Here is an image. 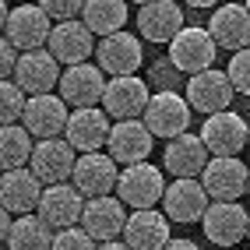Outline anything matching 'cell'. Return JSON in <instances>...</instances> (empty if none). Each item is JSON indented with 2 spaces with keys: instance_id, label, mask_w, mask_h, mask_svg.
Instances as JSON below:
<instances>
[{
  "instance_id": "obj_36",
  "label": "cell",
  "mask_w": 250,
  "mask_h": 250,
  "mask_svg": "<svg viewBox=\"0 0 250 250\" xmlns=\"http://www.w3.org/2000/svg\"><path fill=\"white\" fill-rule=\"evenodd\" d=\"M99 250H134V247H130V243L120 236V240H106V243H99Z\"/></svg>"
},
{
  "instance_id": "obj_9",
  "label": "cell",
  "mask_w": 250,
  "mask_h": 250,
  "mask_svg": "<svg viewBox=\"0 0 250 250\" xmlns=\"http://www.w3.org/2000/svg\"><path fill=\"white\" fill-rule=\"evenodd\" d=\"M148 103H152V88L148 81H141L138 74H120L106 81V95H103V109L113 120H134L145 116Z\"/></svg>"
},
{
  "instance_id": "obj_29",
  "label": "cell",
  "mask_w": 250,
  "mask_h": 250,
  "mask_svg": "<svg viewBox=\"0 0 250 250\" xmlns=\"http://www.w3.org/2000/svg\"><path fill=\"white\" fill-rule=\"evenodd\" d=\"M36 134L25 127V124H4L0 130V162L4 169H18V166L32 162V152H36Z\"/></svg>"
},
{
  "instance_id": "obj_14",
  "label": "cell",
  "mask_w": 250,
  "mask_h": 250,
  "mask_svg": "<svg viewBox=\"0 0 250 250\" xmlns=\"http://www.w3.org/2000/svg\"><path fill=\"white\" fill-rule=\"evenodd\" d=\"M67 120H71V109H67V103H63L60 92H57V95H53V92L28 95V106H25L21 124H25L39 141H42V138H63Z\"/></svg>"
},
{
  "instance_id": "obj_34",
  "label": "cell",
  "mask_w": 250,
  "mask_h": 250,
  "mask_svg": "<svg viewBox=\"0 0 250 250\" xmlns=\"http://www.w3.org/2000/svg\"><path fill=\"white\" fill-rule=\"evenodd\" d=\"M14 67H18V46L4 36L0 39V78H14Z\"/></svg>"
},
{
  "instance_id": "obj_41",
  "label": "cell",
  "mask_w": 250,
  "mask_h": 250,
  "mask_svg": "<svg viewBox=\"0 0 250 250\" xmlns=\"http://www.w3.org/2000/svg\"><path fill=\"white\" fill-rule=\"evenodd\" d=\"M247 240H250V222H247Z\"/></svg>"
},
{
  "instance_id": "obj_44",
  "label": "cell",
  "mask_w": 250,
  "mask_h": 250,
  "mask_svg": "<svg viewBox=\"0 0 250 250\" xmlns=\"http://www.w3.org/2000/svg\"><path fill=\"white\" fill-rule=\"evenodd\" d=\"M4 250H11V247H4Z\"/></svg>"
},
{
  "instance_id": "obj_10",
  "label": "cell",
  "mask_w": 250,
  "mask_h": 250,
  "mask_svg": "<svg viewBox=\"0 0 250 250\" xmlns=\"http://www.w3.org/2000/svg\"><path fill=\"white\" fill-rule=\"evenodd\" d=\"M103 74H106V71L99 67V63H67V71L60 74L57 92L63 95V103H67L71 109L103 106V95H106Z\"/></svg>"
},
{
  "instance_id": "obj_25",
  "label": "cell",
  "mask_w": 250,
  "mask_h": 250,
  "mask_svg": "<svg viewBox=\"0 0 250 250\" xmlns=\"http://www.w3.org/2000/svg\"><path fill=\"white\" fill-rule=\"evenodd\" d=\"M49 49L60 63H85L95 53V32L85 25V18H67L53 25Z\"/></svg>"
},
{
  "instance_id": "obj_39",
  "label": "cell",
  "mask_w": 250,
  "mask_h": 250,
  "mask_svg": "<svg viewBox=\"0 0 250 250\" xmlns=\"http://www.w3.org/2000/svg\"><path fill=\"white\" fill-rule=\"evenodd\" d=\"M130 4H148V0H130Z\"/></svg>"
},
{
  "instance_id": "obj_22",
  "label": "cell",
  "mask_w": 250,
  "mask_h": 250,
  "mask_svg": "<svg viewBox=\"0 0 250 250\" xmlns=\"http://www.w3.org/2000/svg\"><path fill=\"white\" fill-rule=\"evenodd\" d=\"M109 152H81L78 166H74V187L85 197H99V194H113L116 183H120V169Z\"/></svg>"
},
{
  "instance_id": "obj_33",
  "label": "cell",
  "mask_w": 250,
  "mask_h": 250,
  "mask_svg": "<svg viewBox=\"0 0 250 250\" xmlns=\"http://www.w3.org/2000/svg\"><path fill=\"white\" fill-rule=\"evenodd\" d=\"M46 7V14L53 21H67V18H81V11H85V0H39Z\"/></svg>"
},
{
  "instance_id": "obj_7",
  "label": "cell",
  "mask_w": 250,
  "mask_h": 250,
  "mask_svg": "<svg viewBox=\"0 0 250 250\" xmlns=\"http://www.w3.org/2000/svg\"><path fill=\"white\" fill-rule=\"evenodd\" d=\"M78 148L67 141V138H42L36 145V152H32V169L36 176L46 183V187H53V183H67L74 180V166H78Z\"/></svg>"
},
{
  "instance_id": "obj_4",
  "label": "cell",
  "mask_w": 250,
  "mask_h": 250,
  "mask_svg": "<svg viewBox=\"0 0 250 250\" xmlns=\"http://www.w3.org/2000/svg\"><path fill=\"white\" fill-rule=\"evenodd\" d=\"M190 109H194L190 99L180 92H152V103H148L141 120L148 124V130L155 138L169 141V138L183 134V130H190Z\"/></svg>"
},
{
  "instance_id": "obj_11",
  "label": "cell",
  "mask_w": 250,
  "mask_h": 250,
  "mask_svg": "<svg viewBox=\"0 0 250 250\" xmlns=\"http://www.w3.org/2000/svg\"><path fill=\"white\" fill-rule=\"evenodd\" d=\"M201 138L211 155H240L243 148H250V124L240 113L222 109V113H211L201 124Z\"/></svg>"
},
{
  "instance_id": "obj_38",
  "label": "cell",
  "mask_w": 250,
  "mask_h": 250,
  "mask_svg": "<svg viewBox=\"0 0 250 250\" xmlns=\"http://www.w3.org/2000/svg\"><path fill=\"white\" fill-rule=\"evenodd\" d=\"M7 4H25V0H7Z\"/></svg>"
},
{
  "instance_id": "obj_40",
  "label": "cell",
  "mask_w": 250,
  "mask_h": 250,
  "mask_svg": "<svg viewBox=\"0 0 250 250\" xmlns=\"http://www.w3.org/2000/svg\"><path fill=\"white\" fill-rule=\"evenodd\" d=\"M219 250H236V247H219Z\"/></svg>"
},
{
  "instance_id": "obj_23",
  "label": "cell",
  "mask_w": 250,
  "mask_h": 250,
  "mask_svg": "<svg viewBox=\"0 0 250 250\" xmlns=\"http://www.w3.org/2000/svg\"><path fill=\"white\" fill-rule=\"evenodd\" d=\"M81 226H85L99 243H106V240H120V236H124V229H127V205L120 201V197H113V194L88 197Z\"/></svg>"
},
{
  "instance_id": "obj_42",
  "label": "cell",
  "mask_w": 250,
  "mask_h": 250,
  "mask_svg": "<svg viewBox=\"0 0 250 250\" xmlns=\"http://www.w3.org/2000/svg\"><path fill=\"white\" fill-rule=\"evenodd\" d=\"M243 4H247V11H250V0H243Z\"/></svg>"
},
{
  "instance_id": "obj_37",
  "label": "cell",
  "mask_w": 250,
  "mask_h": 250,
  "mask_svg": "<svg viewBox=\"0 0 250 250\" xmlns=\"http://www.w3.org/2000/svg\"><path fill=\"white\" fill-rule=\"evenodd\" d=\"M215 4H222V0H187V7H215Z\"/></svg>"
},
{
  "instance_id": "obj_24",
  "label": "cell",
  "mask_w": 250,
  "mask_h": 250,
  "mask_svg": "<svg viewBox=\"0 0 250 250\" xmlns=\"http://www.w3.org/2000/svg\"><path fill=\"white\" fill-rule=\"evenodd\" d=\"M169 215L159 211V208H134L127 215V229H124V240L134 247V250H162L166 243L173 240L169 232Z\"/></svg>"
},
{
  "instance_id": "obj_15",
  "label": "cell",
  "mask_w": 250,
  "mask_h": 250,
  "mask_svg": "<svg viewBox=\"0 0 250 250\" xmlns=\"http://www.w3.org/2000/svg\"><path fill=\"white\" fill-rule=\"evenodd\" d=\"M60 60L53 57V49L42 46V49H25L18 57V67H14V81L28 92V95H42V92H53L60 85Z\"/></svg>"
},
{
  "instance_id": "obj_30",
  "label": "cell",
  "mask_w": 250,
  "mask_h": 250,
  "mask_svg": "<svg viewBox=\"0 0 250 250\" xmlns=\"http://www.w3.org/2000/svg\"><path fill=\"white\" fill-rule=\"evenodd\" d=\"M25 106H28V92L14 78H4L0 81V124H18L25 116Z\"/></svg>"
},
{
  "instance_id": "obj_5",
  "label": "cell",
  "mask_w": 250,
  "mask_h": 250,
  "mask_svg": "<svg viewBox=\"0 0 250 250\" xmlns=\"http://www.w3.org/2000/svg\"><path fill=\"white\" fill-rule=\"evenodd\" d=\"M208 205H211V194L205 190L201 176H176L162 194V211L173 222H183V226L201 222Z\"/></svg>"
},
{
  "instance_id": "obj_27",
  "label": "cell",
  "mask_w": 250,
  "mask_h": 250,
  "mask_svg": "<svg viewBox=\"0 0 250 250\" xmlns=\"http://www.w3.org/2000/svg\"><path fill=\"white\" fill-rule=\"evenodd\" d=\"M53 236H57V229L39 211H28V215L14 219L11 232L4 236V247H11V250H53Z\"/></svg>"
},
{
  "instance_id": "obj_13",
  "label": "cell",
  "mask_w": 250,
  "mask_h": 250,
  "mask_svg": "<svg viewBox=\"0 0 250 250\" xmlns=\"http://www.w3.org/2000/svg\"><path fill=\"white\" fill-rule=\"evenodd\" d=\"M152 145H155V134L148 130V124L141 120V116H134V120H116L113 124L106 152L120 166H134V162H148Z\"/></svg>"
},
{
  "instance_id": "obj_2",
  "label": "cell",
  "mask_w": 250,
  "mask_h": 250,
  "mask_svg": "<svg viewBox=\"0 0 250 250\" xmlns=\"http://www.w3.org/2000/svg\"><path fill=\"white\" fill-rule=\"evenodd\" d=\"M215 53H219L215 36L208 28H197V25H183L176 32V39L169 42V60L183 71V78L215 67Z\"/></svg>"
},
{
  "instance_id": "obj_1",
  "label": "cell",
  "mask_w": 250,
  "mask_h": 250,
  "mask_svg": "<svg viewBox=\"0 0 250 250\" xmlns=\"http://www.w3.org/2000/svg\"><path fill=\"white\" fill-rule=\"evenodd\" d=\"M166 187H169V183H166L159 166L134 162V166H124L120 183H116V197H120L130 211H134V208H159Z\"/></svg>"
},
{
  "instance_id": "obj_6",
  "label": "cell",
  "mask_w": 250,
  "mask_h": 250,
  "mask_svg": "<svg viewBox=\"0 0 250 250\" xmlns=\"http://www.w3.org/2000/svg\"><path fill=\"white\" fill-rule=\"evenodd\" d=\"M183 92H187L190 106H194L197 113H205V116L229 109L232 99L240 95L236 85L229 81V74H226V71H215V67H208V71H201V74H190L187 85H183Z\"/></svg>"
},
{
  "instance_id": "obj_35",
  "label": "cell",
  "mask_w": 250,
  "mask_h": 250,
  "mask_svg": "<svg viewBox=\"0 0 250 250\" xmlns=\"http://www.w3.org/2000/svg\"><path fill=\"white\" fill-rule=\"evenodd\" d=\"M162 250H201V247H197L194 240H180V236H173L169 243H166Z\"/></svg>"
},
{
  "instance_id": "obj_43",
  "label": "cell",
  "mask_w": 250,
  "mask_h": 250,
  "mask_svg": "<svg viewBox=\"0 0 250 250\" xmlns=\"http://www.w3.org/2000/svg\"><path fill=\"white\" fill-rule=\"evenodd\" d=\"M247 194H250V180H247Z\"/></svg>"
},
{
  "instance_id": "obj_21",
  "label": "cell",
  "mask_w": 250,
  "mask_h": 250,
  "mask_svg": "<svg viewBox=\"0 0 250 250\" xmlns=\"http://www.w3.org/2000/svg\"><path fill=\"white\" fill-rule=\"evenodd\" d=\"M46 183L36 176L32 166H18V169H4V180H0V201H4L7 211L14 215H28L39 211Z\"/></svg>"
},
{
  "instance_id": "obj_31",
  "label": "cell",
  "mask_w": 250,
  "mask_h": 250,
  "mask_svg": "<svg viewBox=\"0 0 250 250\" xmlns=\"http://www.w3.org/2000/svg\"><path fill=\"white\" fill-rule=\"evenodd\" d=\"M53 250H99V240L85 226H71V229H57Z\"/></svg>"
},
{
  "instance_id": "obj_3",
  "label": "cell",
  "mask_w": 250,
  "mask_h": 250,
  "mask_svg": "<svg viewBox=\"0 0 250 250\" xmlns=\"http://www.w3.org/2000/svg\"><path fill=\"white\" fill-rule=\"evenodd\" d=\"M4 36L25 53V49H42L49 46V36H53V18L46 14L42 4H18L11 7L7 21H4Z\"/></svg>"
},
{
  "instance_id": "obj_12",
  "label": "cell",
  "mask_w": 250,
  "mask_h": 250,
  "mask_svg": "<svg viewBox=\"0 0 250 250\" xmlns=\"http://www.w3.org/2000/svg\"><path fill=\"white\" fill-rule=\"evenodd\" d=\"M95 63L103 67L109 78L120 74H138L145 63V49H141V36H130V32H113L103 36V42L95 46Z\"/></svg>"
},
{
  "instance_id": "obj_8",
  "label": "cell",
  "mask_w": 250,
  "mask_h": 250,
  "mask_svg": "<svg viewBox=\"0 0 250 250\" xmlns=\"http://www.w3.org/2000/svg\"><path fill=\"white\" fill-rule=\"evenodd\" d=\"M250 169L240 162V155H211L201 169V183L211 194V201H240L247 194Z\"/></svg>"
},
{
  "instance_id": "obj_26",
  "label": "cell",
  "mask_w": 250,
  "mask_h": 250,
  "mask_svg": "<svg viewBox=\"0 0 250 250\" xmlns=\"http://www.w3.org/2000/svg\"><path fill=\"white\" fill-rule=\"evenodd\" d=\"M208 32L215 36L219 49H236L250 46V11L247 4H222V7H211V18H208Z\"/></svg>"
},
{
  "instance_id": "obj_18",
  "label": "cell",
  "mask_w": 250,
  "mask_h": 250,
  "mask_svg": "<svg viewBox=\"0 0 250 250\" xmlns=\"http://www.w3.org/2000/svg\"><path fill=\"white\" fill-rule=\"evenodd\" d=\"M211 152L201 134H190V130H183V134L169 138L162 148V169L169 176H201V169L208 166Z\"/></svg>"
},
{
  "instance_id": "obj_20",
  "label": "cell",
  "mask_w": 250,
  "mask_h": 250,
  "mask_svg": "<svg viewBox=\"0 0 250 250\" xmlns=\"http://www.w3.org/2000/svg\"><path fill=\"white\" fill-rule=\"evenodd\" d=\"M183 28V7L176 0H148L138 7V36L155 42V46H169L176 39V32Z\"/></svg>"
},
{
  "instance_id": "obj_28",
  "label": "cell",
  "mask_w": 250,
  "mask_h": 250,
  "mask_svg": "<svg viewBox=\"0 0 250 250\" xmlns=\"http://www.w3.org/2000/svg\"><path fill=\"white\" fill-rule=\"evenodd\" d=\"M127 4L130 0H85L81 18L95 36H113L127 25Z\"/></svg>"
},
{
  "instance_id": "obj_32",
  "label": "cell",
  "mask_w": 250,
  "mask_h": 250,
  "mask_svg": "<svg viewBox=\"0 0 250 250\" xmlns=\"http://www.w3.org/2000/svg\"><path fill=\"white\" fill-rule=\"evenodd\" d=\"M226 74H229L232 85H236L240 95H250V46H243V49H236V53H232Z\"/></svg>"
},
{
  "instance_id": "obj_19",
  "label": "cell",
  "mask_w": 250,
  "mask_h": 250,
  "mask_svg": "<svg viewBox=\"0 0 250 250\" xmlns=\"http://www.w3.org/2000/svg\"><path fill=\"white\" fill-rule=\"evenodd\" d=\"M109 130H113V116L103 106H81V109L71 113L63 138H67L78 152H99V148H106Z\"/></svg>"
},
{
  "instance_id": "obj_16",
  "label": "cell",
  "mask_w": 250,
  "mask_h": 250,
  "mask_svg": "<svg viewBox=\"0 0 250 250\" xmlns=\"http://www.w3.org/2000/svg\"><path fill=\"white\" fill-rule=\"evenodd\" d=\"M247 222H250V211L236 201H211L205 219H201V229L205 236L215 243V247H236L243 236H247Z\"/></svg>"
},
{
  "instance_id": "obj_17",
  "label": "cell",
  "mask_w": 250,
  "mask_h": 250,
  "mask_svg": "<svg viewBox=\"0 0 250 250\" xmlns=\"http://www.w3.org/2000/svg\"><path fill=\"white\" fill-rule=\"evenodd\" d=\"M85 205H88V197L81 194L74 183H53V187L42 190L39 215L53 229H71V226H81V219H85Z\"/></svg>"
}]
</instances>
